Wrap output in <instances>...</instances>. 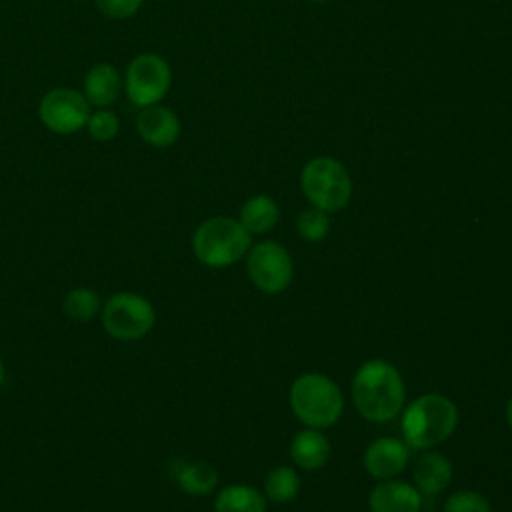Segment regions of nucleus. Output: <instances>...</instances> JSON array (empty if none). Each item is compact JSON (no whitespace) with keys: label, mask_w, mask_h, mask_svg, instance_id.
<instances>
[{"label":"nucleus","mask_w":512,"mask_h":512,"mask_svg":"<svg viewBox=\"0 0 512 512\" xmlns=\"http://www.w3.org/2000/svg\"><path fill=\"white\" fill-rule=\"evenodd\" d=\"M290 408L306 428H330L344 412V396L326 374L306 372L290 386Z\"/></svg>","instance_id":"4"},{"label":"nucleus","mask_w":512,"mask_h":512,"mask_svg":"<svg viewBox=\"0 0 512 512\" xmlns=\"http://www.w3.org/2000/svg\"><path fill=\"white\" fill-rule=\"evenodd\" d=\"M408 444L398 438H378L364 452V468L372 478L390 480L408 466Z\"/></svg>","instance_id":"11"},{"label":"nucleus","mask_w":512,"mask_h":512,"mask_svg":"<svg viewBox=\"0 0 512 512\" xmlns=\"http://www.w3.org/2000/svg\"><path fill=\"white\" fill-rule=\"evenodd\" d=\"M352 398L360 416L370 422H388L404 408V380L390 362L366 360L354 374Z\"/></svg>","instance_id":"1"},{"label":"nucleus","mask_w":512,"mask_h":512,"mask_svg":"<svg viewBox=\"0 0 512 512\" xmlns=\"http://www.w3.org/2000/svg\"><path fill=\"white\" fill-rule=\"evenodd\" d=\"M370 512H420L422 494L416 486L402 480H382L368 494Z\"/></svg>","instance_id":"12"},{"label":"nucleus","mask_w":512,"mask_h":512,"mask_svg":"<svg viewBox=\"0 0 512 512\" xmlns=\"http://www.w3.org/2000/svg\"><path fill=\"white\" fill-rule=\"evenodd\" d=\"M506 420H508V424H510V428H512V398H510L508 404H506Z\"/></svg>","instance_id":"25"},{"label":"nucleus","mask_w":512,"mask_h":512,"mask_svg":"<svg viewBox=\"0 0 512 512\" xmlns=\"http://www.w3.org/2000/svg\"><path fill=\"white\" fill-rule=\"evenodd\" d=\"M414 486L420 494H440L452 480V464L440 452H424L414 464Z\"/></svg>","instance_id":"15"},{"label":"nucleus","mask_w":512,"mask_h":512,"mask_svg":"<svg viewBox=\"0 0 512 512\" xmlns=\"http://www.w3.org/2000/svg\"><path fill=\"white\" fill-rule=\"evenodd\" d=\"M308 2H312V4H326V2H332V0H308Z\"/></svg>","instance_id":"27"},{"label":"nucleus","mask_w":512,"mask_h":512,"mask_svg":"<svg viewBox=\"0 0 512 512\" xmlns=\"http://www.w3.org/2000/svg\"><path fill=\"white\" fill-rule=\"evenodd\" d=\"M458 426L456 404L436 392L418 396L402 414V434L410 448L430 450L452 436Z\"/></svg>","instance_id":"2"},{"label":"nucleus","mask_w":512,"mask_h":512,"mask_svg":"<svg viewBox=\"0 0 512 512\" xmlns=\"http://www.w3.org/2000/svg\"><path fill=\"white\" fill-rule=\"evenodd\" d=\"M252 246V234L230 216H212L192 234V252L208 268H226L242 260Z\"/></svg>","instance_id":"3"},{"label":"nucleus","mask_w":512,"mask_h":512,"mask_svg":"<svg viewBox=\"0 0 512 512\" xmlns=\"http://www.w3.org/2000/svg\"><path fill=\"white\" fill-rule=\"evenodd\" d=\"M246 270L252 284L266 294H278L288 288L294 274L288 250L274 240L250 246L246 254Z\"/></svg>","instance_id":"9"},{"label":"nucleus","mask_w":512,"mask_h":512,"mask_svg":"<svg viewBox=\"0 0 512 512\" xmlns=\"http://www.w3.org/2000/svg\"><path fill=\"white\" fill-rule=\"evenodd\" d=\"M100 320L110 338L118 342H136L152 332L156 310L146 296L120 290L102 302Z\"/></svg>","instance_id":"5"},{"label":"nucleus","mask_w":512,"mask_h":512,"mask_svg":"<svg viewBox=\"0 0 512 512\" xmlns=\"http://www.w3.org/2000/svg\"><path fill=\"white\" fill-rule=\"evenodd\" d=\"M4 380H6V366H4V360L0 356V386L4 384Z\"/></svg>","instance_id":"26"},{"label":"nucleus","mask_w":512,"mask_h":512,"mask_svg":"<svg viewBox=\"0 0 512 512\" xmlns=\"http://www.w3.org/2000/svg\"><path fill=\"white\" fill-rule=\"evenodd\" d=\"M62 310L68 318H72L76 322H90L92 318L100 316L102 302H100V296L96 290L86 288V286H76L66 292Z\"/></svg>","instance_id":"20"},{"label":"nucleus","mask_w":512,"mask_h":512,"mask_svg":"<svg viewBox=\"0 0 512 512\" xmlns=\"http://www.w3.org/2000/svg\"><path fill=\"white\" fill-rule=\"evenodd\" d=\"M102 16L110 20H128L140 12L144 0H94Z\"/></svg>","instance_id":"24"},{"label":"nucleus","mask_w":512,"mask_h":512,"mask_svg":"<svg viewBox=\"0 0 512 512\" xmlns=\"http://www.w3.org/2000/svg\"><path fill=\"white\" fill-rule=\"evenodd\" d=\"M300 186L308 202L328 214L342 210L352 196L348 170L330 156H316L308 160L300 172Z\"/></svg>","instance_id":"6"},{"label":"nucleus","mask_w":512,"mask_h":512,"mask_svg":"<svg viewBox=\"0 0 512 512\" xmlns=\"http://www.w3.org/2000/svg\"><path fill=\"white\" fill-rule=\"evenodd\" d=\"M444 512H490V502L480 492L458 490L446 498Z\"/></svg>","instance_id":"23"},{"label":"nucleus","mask_w":512,"mask_h":512,"mask_svg":"<svg viewBox=\"0 0 512 512\" xmlns=\"http://www.w3.org/2000/svg\"><path fill=\"white\" fill-rule=\"evenodd\" d=\"M214 512H266V498L254 486L230 484L216 494Z\"/></svg>","instance_id":"18"},{"label":"nucleus","mask_w":512,"mask_h":512,"mask_svg":"<svg viewBox=\"0 0 512 512\" xmlns=\"http://www.w3.org/2000/svg\"><path fill=\"white\" fill-rule=\"evenodd\" d=\"M136 132L142 142L152 148H170L178 142L182 126L176 112L160 102L140 108L136 116Z\"/></svg>","instance_id":"10"},{"label":"nucleus","mask_w":512,"mask_h":512,"mask_svg":"<svg viewBox=\"0 0 512 512\" xmlns=\"http://www.w3.org/2000/svg\"><path fill=\"white\" fill-rule=\"evenodd\" d=\"M174 482L190 496H206L218 484V472L208 462H178L174 468Z\"/></svg>","instance_id":"16"},{"label":"nucleus","mask_w":512,"mask_h":512,"mask_svg":"<svg viewBox=\"0 0 512 512\" xmlns=\"http://www.w3.org/2000/svg\"><path fill=\"white\" fill-rule=\"evenodd\" d=\"M122 80L128 100L138 108H146L164 100L172 86V70L160 54L144 52L130 60Z\"/></svg>","instance_id":"7"},{"label":"nucleus","mask_w":512,"mask_h":512,"mask_svg":"<svg viewBox=\"0 0 512 512\" xmlns=\"http://www.w3.org/2000/svg\"><path fill=\"white\" fill-rule=\"evenodd\" d=\"M290 458L302 470H318L330 458V442L316 428H304L290 442Z\"/></svg>","instance_id":"14"},{"label":"nucleus","mask_w":512,"mask_h":512,"mask_svg":"<svg viewBox=\"0 0 512 512\" xmlns=\"http://www.w3.org/2000/svg\"><path fill=\"white\" fill-rule=\"evenodd\" d=\"M76 2H88V0H76Z\"/></svg>","instance_id":"28"},{"label":"nucleus","mask_w":512,"mask_h":512,"mask_svg":"<svg viewBox=\"0 0 512 512\" xmlns=\"http://www.w3.org/2000/svg\"><path fill=\"white\" fill-rule=\"evenodd\" d=\"M84 130L96 142H110L120 132V118L110 108H92Z\"/></svg>","instance_id":"21"},{"label":"nucleus","mask_w":512,"mask_h":512,"mask_svg":"<svg viewBox=\"0 0 512 512\" xmlns=\"http://www.w3.org/2000/svg\"><path fill=\"white\" fill-rule=\"evenodd\" d=\"M124 92V80L116 66L98 62L88 68L82 82V94L92 108H110Z\"/></svg>","instance_id":"13"},{"label":"nucleus","mask_w":512,"mask_h":512,"mask_svg":"<svg viewBox=\"0 0 512 512\" xmlns=\"http://www.w3.org/2000/svg\"><path fill=\"white\" fill-rule=\"evenodd\" d=\"M296 230L304 240L320 242L322 238H326V234L330 230L328 212H324L316 206H310V208L302 210L298 220H296Z\"/></svg>","instance_id":"22"},{"label":"nucleus","mask_w":512,"mask_h":512,"mask_svg":"<svg viewBox=\"0 0 512 512\" xmlns=\"http://www.w3.org/2000/svg\"><path fill=\"white\" fill-rule=\"evenodd\" d=\"M300 492V476L292 466H276L264 480V494L274 504H286Z\"/></svg>","instance_id":"19"},{"label":"nucleus","mask_w":512,"mask_h":512,"mask_svg":"<svg viewBox=\"0 0 512 512\" xmlns=\"http://www.w3.org/2000/svg\"><path fill=\"white\" fill-rule=\"evenodd\" d=\"M280 218V208L274 198L266 194H256L248 198L240 208V224L250 234H264L270 232Z\"/></svg>","instance_id":"17"},{"label":"nucleus","mask_w":512,"mask_h":512,"mask_svg":"<svg viewBox=\"0 0 512 512\" xmlns=\"http://www.w3.org/2000/svg\"><path fill=\"white\" fill-rule=\"evenodd\" d=\"M92 106L86 96L70 86L48 90L38 102V118L42 126L58 136H72L86 128Z\"/></svg>","instance_id":"8"}]
</instances>
